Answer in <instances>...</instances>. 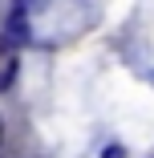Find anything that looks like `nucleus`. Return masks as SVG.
I'll return each mask as SVG.
<instances>
[{"instance_id": "1", "label": "nucleus", "mask_w": 154, "mask_h": 158, "mask_svg": "<svg viewBox=\"0 0 154 158\" xmlns=\"http://www.w3.org/2000/svg\"><path fill=\"white\" fill-rule=\"evenodd\" d=\"M4 33L16 41V45H24L28 41V20H24V0H16V8L8 12V28H4Z\"/></svg>"}, {"instance_id": "2", "label": "nucleus", "mask_w": 154, "mask_h": 158, "mask_svg": "<svg viewBox=\"0 0 154 158\" xmlns=\"http://www.w3.org/2000/svg\"><path fill=\"white\" fill-rule=\"evenodd\" d=\"M12 77H16V61H8V65L0 69V89H8V85H12Z\"/></svg>"}, {"instance_id": "3", "label": "nucleus", "mask_w": 154, "mask_h": 158, "mask_svg": "<svg viewBox=\"0 0 154 158\" xmlns=\"http://www.w3.org/2000/svg\"><path fill=\"white\" fill-rule=\"evenodd\" d=\"M102 158H126V150H122V146H106Z\"/></svg>"}, {"instance_id": "4", "label": "nucleus", "mask_w": 154, "mask_h": 158, "mask_svg": "<svg viewBox=\"0 0 154 158\" xmlns=\"http://www.w3.org/2000/svg\"><path fill=\"white\" fill-rule=\"evenodd\" d=\"M49 0H24V8H45Z\"/></svg>"}, {"instance_id": "5", "label": "nucleus", "mask_w": 154, "mask_h": 158, "mask_svg": "<svg viewBox=\"0 0 154 158\" xmlns=\"http://www.w3.org/2000/svg\"><path fill=\"white\" fill-rule=\"evenodd\" d=\"M0 146H4V122H0Z\"/></svg>"}]
</instances>
